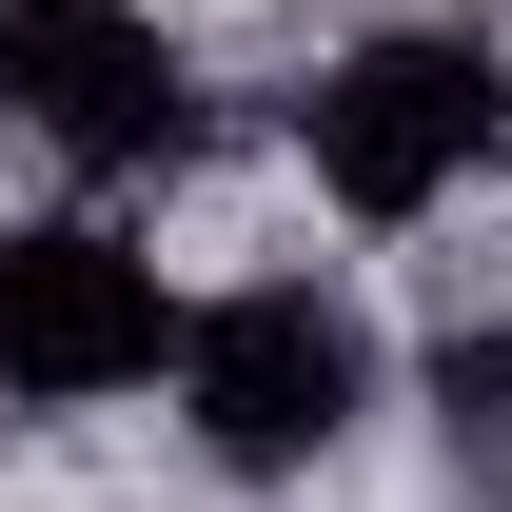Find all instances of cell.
<instances>
[{
	"label": "cell",
	"mask_w": 512,
	"mask_h": 512,
	"mask_svg": "<svg viewBox=\"0 0 512 512\" xmlns=\"http://www.w3.org/2000/svg\"><path fill=\"white\" fill-rule=\"evenodd\" d=\"M296 138H316L335 217H434V197H473L512 158V40H473V20H375L355 60H316Z\"/></svg>",
	"instance_id": "1"
},
{
	"label": "cell",
	"mask_w": 512,
	"mask_h": 512,
	"mask_svg": "<svg viewBox=\"0 0 512 512\" xmlns=\"http://www.w3.org/2000/svg\"><path fill=\"white\" fill-rule=\"evenodd\" d=\"M355 414H375V335H355V296H316V276H237V296L178 316V434L217 453L237 493L316 473Z\"/></svg>",
	"instance_id": "2"
},
{
	"label": "cell",
	"mask_w": 512,
	"mask_h": 512,
	"mask_svg": "<svg viewBox=\"0 0 512 512\" xmlns=\"http://www.w3.org/2000/svg\"><path fill=\"white\" fill-rule=\"evenodd\" d=\"M0 119L79 178H178L197 158V60L158 0H0Z\"/></svg>",
	"instance_id": "3"
},
{
	"label": "cell",
	"mask_w": 512,
	"mask_h": 512,
	"mask_svg": "<svg viewBox=\"0 0 512 512\" xmlns=\"http://www.w3.org/2000/svg\"><path fill=\"white\" fill-rule=\"evenodd\" d=\"M178 375V296L158 256L99 217H0V394L20 414H99V394Z\"/></svg>",
	"instance_id": "4"
},
{
	"label": "cell",
	"mask_w": 512,
	"mask_h": 512,
	"mask_svg": "<svg viewBox=\"0 0 512 512\" xmlns=\"http://www.w3.org/2000/svg\"><path fill=\"white\" fill-rule=\"evenodd\" d=\"M453 434L512 473V335H453Z\"/></svg>",
	"instance_id": "5"
}]
</instances>
